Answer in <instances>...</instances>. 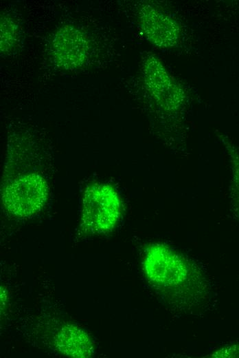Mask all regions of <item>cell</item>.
<instances>
[{"mask_svg":"<svg viewBox=\"0 0 239 358\" xmlns=\"http://www.w3.org/2000/svg\"><path fill=\"white\" fill-rule=\"evenodd\" d=\"M144 271L153 284L175 286L185 280L187 268L184 261L164 244H152L145 251Z\"/></svg>","mask_w":239,"mask_h":358,"instance_id":"obj_3","label":"cell"},{"mask_svg":"<svg viewBox=\"0 0 239 358\" xmlns=\"http://www.w3.org/2000/svg\"><path fill=\"white\" fill-rule=\"evenodd\" d=\"M121 213V200L113 187L104 183L91 184L82 196L81 231L87 235L109 232L117 224Z\"/></svg>","mask_w":239,"mask_h":358,"instance_id":"obj_1","label":"cell"},{"mask_svg":"<svg viewBox=\"0 0 239 358\" xmlns=\"http://www.w3.org/2000/svg\"><path fill=\"white\" fill-rule=\"evenodd\" d=\"M90 41L78 28L66 25L54 34L51 52L55 64L64 70H73L82 65L88 58Z\"/></svg>","mask_w":239,"mask_h":358,"instance_id":"obj_4","label":"cell"},{"mask_svg":"<svg viewBox=\"0 0 239 358\" xmlns=\"http://www.w3.org/2000/svg\"><path fill=\"white\" fill-rule=\"evenodd\" d=\"M229 153L231 167L230 202L234 213L239 219V154L231 148L229 150Z\"/></svg>","mask_w":239,"mask_h":358,"instance_id":"obj_9","label":"cell"},{"mask_svg":"<svg viewBox=\"0 0 239 358\" xmlns=\"http://www.w3.org/2000/svg\"><path fill=\"white\" fill-rule=\"evenodd\" d=\"M140 23L147 37L159 46H168L177 36L174 23L150 6L141 10Z\"/></svg>","mask_w":239,"mask_h":358,"instance_id":"obj_5","label":"cell"},{"mask_svg":"<svg viewBox=\"0 0 239 358\" xmlns=\"http://www.w3.org/2000/svg\"><path fill=\"white\" fill-rule=\"evenodd\" d=\"M7 299V295L5 294V290L1 287V306L2 308L5 306V302Z\"/></svg>","mask_w":239,"mask_h":358,"instance_id":"obj_11","label":"cell"},{"mask_svg":"<svg viewBox=\"0 0 239 358\" xmlns=\"http://www.w3.org/2000/svg\"><path fill=\"white\" fill-rule=\"evenodd\" d=\"M146 81L150 92L159 100L169 102V96L171 94H174V85L171 83L164 70L159 63L156 61H149L145 67Z\"/></svg>","mask_w":239,"mask_h":358,"instance_id":"obj_7","label":"cell"},{"mask_svg":"<svg viewBox=\"0 0 239 358\" xmlns=\"http://www.w3.org/2000/svg\"><path fill=\"white\" fill-rule=\"evenodd\" d=\"M54 340L57 350L67 357L87 358L93 355V346L89 335L74 324L62 326Z\"/></svg>","mask_w":239,"mask_h":358,"instance_id":"obj_6","label":"cell"},{"mask_svg":"<svg viewBox=\"0 0 239 358\" xmlns=\"http://www.w3.org/2000/svg\"><path fill=\"white\" fill-rule=\"evenodd\" d=\"M216 357H239V345H233L220 349L214 354Z\"/></svg>","mask_w":239,"mask_h":358,"instance_id":"obj_10","label":"cell"},{"mask_svg":"<svg viewBox=\"0 0 239 358\" xmlns=\"http://www.w3.org/2000/svg\"><path fill=\"white\" fill-rule=\"evenodd\" d=\"M21 27L19 19L12 14L3 13L1 19V52L12 53L19 46Z\"/></svg>","mask_w":239,"mask_h":358,"instance_id":"obj_8","label":"cell"},{"mask_svg":"<svg viewBox=\"0 0 239 358\" xmlns=\"http://www.w3.org/2000/svg\"><path fill=\"white\" fill-rule=\"evenodd\" d=\"M47 197V182L36 173L18 176L1 193L4 209L11 215L22 218L39 213L46 204Z\"/></svg>","mask_w":239,"mask_h":358,"instance_id":"obj_2","label":"cell"}]
</instances>
